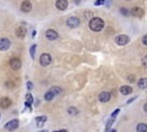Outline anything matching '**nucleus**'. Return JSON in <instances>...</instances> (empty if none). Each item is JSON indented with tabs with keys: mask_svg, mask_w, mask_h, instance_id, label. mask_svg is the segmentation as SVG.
<instances>
[{
	"mask_svg": "<svg viewBox=\"0 0 147 132\" xmlns=\"http://www.w3.org/2000/svg\"><path fill=\"white\" fill-rule=\"evenodd\" d=\"M104 26H105V23L101 18H93L89 21V28L93 32H101Z\"/></svg>",
	"mask_w": 147,
	"mask_h": 132,
	"instance_id": "f257e3e1",
	"label": "nucleus"
},
{
	"mask_svg": "<svg viewBox=\"0 0 147 132\" xmlns=\"http://www.w3.org/2000/svg\"><path fill=\"white\" fill-rule=\"evenodd\" d=\"M115 42L120 46H124L130 42V37L126 34H120L115 37Z\"/></svg>",
	"mask_w": 147,
	"mask_h": 132,
	"instance_id": "f03ea898",
	"label": "nucleus"
},
{
	"mask_svg": "<svg viewBox=\"0 0 147 132\" xmlns=\"http://www.w3.org/2000/svg\"><path fill=\"white\" fill-rule=\"evenodd\" d=\"M51 61H52V58H51V56L47 53H43V54L40 56V58H39V63H40V65L42 67H47L51 64Z\"/></svg>",
	"mask_w": 147,
	"mask_h": 132,
	"instance_id": "7ed1b4c3",
	"label": "nucleus"
},
{
	"mask_svg": "<svg viewBox=\"0 0 147 132\" xmlns=\"http://www.w3.org/2000/svg\"><path fill=\"white\" fill-rule=\"evenodd\" d=\"M19 127V120L17 118H14V120H10L5 124V129L8 131H14Z\"/></svg>",
	"mask_w": 147,
	"mask_h": 132,
	"instance_id": "20e7f679",
	"label": "nucleus"
},
{
	"mask_svg": "<svg viewBox=\"0 0 147 132\" xmlns=\"http://www.w3.org/2000/svg\"><path fill=\"white\" fill-rule=\"evenodd\" d=\"M67 26L71 28H77L81 24V21H79V18L77 17H70L68 20H67Z\"/></svg>",
	"mask_w": 147,
	"mask_h": 132,
	"instance_id": "39448f33",
	"label": "nucleus"
},
{
	"mask_svg": "<svg viewBox=\"0 0 147 132\" xmlns=\"http://www.w3.org/2000/svg\"><path fill=\"white\" fill-rule=\"evenodd\" d=\"M10 67L14 70H18L21 69L22 67V62L19 58H13L10 60Z\"/></svg>",
	"mask_w": 147,
	"mask_h": 132,
	"instance_id": "423d86ee",
	"label": "nucleus"
},
{
	"mask_svg": "<svg viewBox=\"0 0 147 132\" xmlns=\"http://www.w3.org/2000/svg\"><path fill=\"white\" fill-rule=\"evenodd\" d=\"M11 42L8 38H0V50L1 51H6L10 48Z\"/></svg>",
	"mask_w": 147,
	"mask_h": 132,
	"instance_id": "0eeeda50",
	"label": "nucleus"
},
{
	"mask_svg": "<svg viewBox=\"0 0 147 132\" xmlns=\"http://www.w3.org/2000/svg\"><path fill=\"white\" fill-rule=\"evenodd\" d=\"M11 105H12V100L8 97H3V98L0 99V107L2 109H8Z\"/></svg>",
	"mask_w": 147,
	"mask_h": 132,
	"instance_id": "6e6552de",
	"label": "nucleus"
},
{
	"mask_svg": "<svg viewBox=\"0 0 147 132\" xmlns=\"http://www.w3.org/2000/svg\"><path fill=\"white\" fill-rule=\"evenodd\" d=\"M111 99V94L109 92H106V91H103L99 94L98 96V100L100 101L101 103H107L109 102Z\"/></svg>",
	"mask_w": 147,
	"mask_h": 132,
	"instance_id": "1a4fd4ad",
	"label": "nucleus"
},
{
	"mask_svg": "<svg viewBox=\"0 0 147 132\" xmlns=\"http://www.w3.org/2000/svg\"><path fill=\"white\" fill-rule=\"evenodd\" d=\"M32 9V5L30 3V1H28V0H24V1H23V3L21 4V10L24 13L30 12Z\"/></svg>",
	"mask_w": 147,
	"mask_h": 132,
	"instance_id": "9d476101",
	"label": "nucleus"
},
{
	"mask_svg": "<svg viewBox=\"0 0 147 132\" xmlns=\"http://www.w3.org/2000/svg\"><path fill=\"white\" fill-rule=\"evenodd\" d=\"M45 36H46V38H47L48 40L52 41V40H55V39H57L59 35H58L56 30H46Z\"/></svg>",
	"mask_w": 147,
	"mask_h": 132,
	"instance_id": "9b49d317",
	"label": "nucleus"
},
{
	"mask_svg": "<svg viewBox=\"0 0 147 132\" xmlns=\"http://www.w3.org/2000/svg\"><path fill=\"white\" fill-rule=\"evenodd\" d=\"M68 0H57L56 3H55V6H56L57 9L61 11L66 10L67 7H68Z\"/></svg>",
	"mask_w": 147,
	"mask_h": 132,
	"instance_id": "f8f14e48",
	"label": "nucleus"
},
{
	"mask_svg": "<svg viewBox=\"0 0 147 132\" xmlns=\"http://www.w3.org/2000/svg\"><path fill=\"white\" fill-rule=\"evenodd\" d=\"M131 14H132V16L136 18H141L144 15V10L140 7H134L131 9Z\"/></svg>",
	"mask_w": 147,
	"mask_h": 132,
	"instance_id": "ddd939ff",
	"label": "nucleus"
},
{
	"mask_svg": "<svg viewBox=\"0 0 147 132\" xmlns=\"http://www.w3.org/2000/svg\"><path fill=\"white\" fill-rule=\"evenodd\" d=\"M26 34V28L24 26H19L16 30V35L19 38H24Z\"/></svg>",
	"mask_w": 147,
	"mask_h": 132,
	"instance_id": "4468645a",
	"label": "nucleus"
},
{
	"mask_svg": "<svg viewBox=\"0 0 147 132\" xmlns=\"http://www.w3.org/2000/svg\"><path fill=\"white\" fill-rule=\"evenodd\" d=\"M120 92L122 95H128V94L132 93V87L128 86V85H124L120 88Z\"/></svg>",
	"mask_w": 147,
	"mask_h": 132,
	"instance_id": "2eb2a0df",
	"label": "nucleus"
},
{
	"mask_svg": "<svg viewBox=\"0 0 147 132\" xmlns=\"http://www.w3.org/2000/svg\"><path fill=\"white\" fill-rule=\"evenodd\" d=\"M47 120V118L45 116H40L35 118V121H36V126L37 127H41L42 125L45 123V121Z\"/></svg>",
	"mask_w": 147,
	"mask_h": 132,
	"instance_id": "dca6fc26",
	"label": "nucleus"
},
{
	"mask_svg": "<svg viewBox=\"0 0 147 132\" xmlns=\"http://www.w3.org/2000/svg\"><path fill=\"white\" fill-rule=\"evenodd\" d=\"M26 106L28 108H30V110H32V104L33 103V97H32V95L30 93H28L26 95Z\"/></svg>",
	"mask_w": 147,
	"mask_h": 132,
	"instance_id": "f3484780",
	"label": "nucleus"
},
{
	"mask_svg": "<svg viewBox=\"0 0 147 132\" xmlns=\"http://www.w3.org/2000/svg\"><path fill=\"white\" fill-rule=\"evenodd\" d=\"M146 83H147V79L146 77H142L140 78L138 80V82H137V85H138L139 88H141V89H145L146 88Z\"/></svg>",
	"mask_w": 147,
	"mask_h": 132,
	"instance_id": "a211bd4d",
	"label": "nucleus"
},
{
	"mask_svg": "<svg viewBox=\"0 0 147 132\" xmlns=\"http://www.w3.org/2000/svg\"><path fill=\"white\" fill-rule=\"evenodd\" d=\"M137 132H147V124L146 123H139L136 126Z\"/></svg>",
	"mask_w": 147,
	"mask_h": 132,
	"instance_id": "6ab92c4d",
	"label": "nucleus"
},
{
	"mask_svg": "<svg viewBox=\"0 0 147 132\" xmlns=\"http://www.w3.org/2000/svg\"><path fill=\"white\" fill-rule=\"evenodd\" d=\"M67 113H68L70 116H77L79 114V111L77 110V108L75 107H70L68 110H67Z\"/></svg>",
	"mask_w": 147,
	"mask_h": 132,
	"instance_id": "aec40b11",
	"label": "nucleus"
},
{
	"mask_svg": "<svg viewBox=\"0 0 147 132\" xmlns=\"http://www.w3.org/2000/svg\"><path fill=\"white\" fill-rule=\"evenodd\" d=\"M55 97L54 94L52 93L51 91H47L45 94H44V99H45L46 101H51L53 100V98Z\"/></svg>",
	"mask_w": 147,
	"mask_h": 132,
	"instance_id": "412c9836",
	"label": "nucleus"
},
{
	"mask_svg": "<svg viewBox=\"0 0 147 132\" xmlns=\"http://www.w3.org/2000/svg\"><path fill=\"white\" fill-rule=\"evenodd\" d=\"M49 91H51L53 94H54L55 96L58 95V94H60L62 92V89L60 87H58V86H53V87H51V89L49 90Z\"/></svg>",
	"mask_w": 147,
	"mask_h": 132,
	"instance_id": "4be33fe9",
	"label": "nucleus"
},
{
	"mask_svg": "<svg viewBox=\"0 0 147 132\" xmlns=\"http://www.w3.org/2000/svg\"><path fill=\"white\" fill-rule=\"evenodd\" d=\"M114 121H115V118H110V120H108V122L106 123V128H105L106 132H109L111 130V127H112V124Z\"/></svg>",
	"mask_w": 147,
	"mask_h": 132,
	"instance_id": "5701e85b",
	"label": "nucleus"
},
{
	"mask_svg": "<svg viewBox=\"0 0 147 132\" xmlns=\"http://www.w3.org/2000/svg\"><path fill=\"white\" fill-rule=\"evenodd\" d=\"M35 49H36V44H33V45H32V47L30 48V53L32 59H34L35 57Z\"/></svg>",
	"mask_w": 147,
	"mask_h": 132,
	"instance_id": "b1692460",
	"label": "nucleus"
},
{
	"mask_svg": "<svg viewBox=\"0 0 147 132\" xmlns=\"http://www.w3.org/2000/svg\"><path fill=\"white\" fill-rule=\"evenodd\" d=\"M120 111H121V110H120V109L115 110V111L112 113V114H111V118H117V116H118V114H119Z\"/></svg>",
	"mask_w": 147,
	"mask_h": 132,
	"instance_id": "393cba45",
	"label": "nucleus"
},
{
	"mask_svg": "<svg viewBox=\"0 0 147 132\" xmlns=\"http://www.w3.org/2000/svg\"><path fill=\"white\" fill-rule=\"evenodd\" d=\"M26 88H28V91H30V90H32V88H33V84H32V81H28V82H26Z\"/></svg>",
	"mask_w": 147,
	"mask_h": 132,
	"instance_id": "a878e982",
	"label": "nucleus"
},
{
	"mask_svg": "<svg viewBox=\"0 0 147 132\" xmlns=\"http://www.w3.org/2000/svg\"><path fill=\"white\" fill-rule=\"evenodd\" d=\"M105 3V0H96L94 2V5L95 6H100V5H103Z\"/></svg>",
	"mask_w": 147,
	"mask_h": 132,
	"instance_id": "bb28decb",
	"label": "nucleus"
},
{
	"mask_svg": "<svg viewBox=\"0 0 147 132\" xmlns=\"http://www.w3.org/2000/svg\"><path fill=\"white\" fill-rule=\"evenodd\" d=\"M120 11H121V13H122V15H124V16H128V15L130 14V13H128V11L126 10V8H121V10H120Z\"/></svg>",
	"mask_w": 147,
	"mask_h": 132,
	"instance_id": "cd10ccee",
	"label": "nucleus"
},
{
	"mask_svg": "<svg viewBox=\"0 0 147 132\" xmlns=\"http://www.w3.org/2000/svg\"><path fill=\"white\" fill-rule=\"evenodd\" d=\"M142 43H143L145 46L147 45V35H146V34L144 35V36H143V38H142Z\"/></svg>",
	"mask_w": 147,
	"mask_h": 132,
	"instance_id": "c85d7f7f",
	"label": "nucleus"
},
{
	"mask_svg": "<svg viewBox=\"0 0 147 132\" xmlns=\"http://www.w3.org/2000/svg\"><path fill=\"white\" fill-rule=\"evenodd\" d=\"M137 97H133V98H131V99H130V100L128 101V102H126V104H130L131 102H133V101L135 100V99H136Z\"/></svg>",
	"mask_w": 147,
	"mask_h": 132,
	"instance_id": "c756f323",
	"label": "nucleus"
},
{
	"mask_svg": "<svg viewBox=\"0 0 147 132\" xmlns=\"http://www.w3.org/2000/svg\"><path fill=\"white\" fill-rule=\"evenodd\" d=\"M52 132H68V131H67L66 129H61V130H54Z\"/></svg>",
	"mask_w": 147,
	"mask_h": 132,
	"instance_id": "7c9ffc66",
	"label": "nucleus"
},
{
	"mask_svg": "<svg viewBox=\"0 0 147 132\" xmlns=\"http://www.w3.org/2000/svg\"><path fill=\"white\" fill-rule=\"evenodd\" d=\"M146 108H147V104H146V103H145V105L143 106V110H144V112H145V113H146V112H147V109H146Z\"/></svg>",
	"mask_w": 147,
	"mask_h": 132,
	"instance_id": "2f4dec72",
	"label": "nucleus"
},
{
	"mask_svg": "<svg viewBox=\"0 0 147 132\" xmlns=\"http://www.w3.org/2000/svg\"><path fill=\"white\" fill-rule=\"evenodd\" d=\"M143 65L146 66V56H145V58H143Z\"/></svg>",
	"mask_w": 147,
	"mask_h": 132,
	"instance_id": "473e14b6",
	"label": "nucleus"
},
{
	"mask_svg": "<svg viewBox=\"0 0 147 132\" xmlns=\"http://www.w3.org/2000/svg\"><path fill=\"white\" fill-rule=\"evenodd\" d=\"M35 34H36V30H33V32H32V37H34Z\"/></svg>",
	"mask_w": 147,
	"mask_h": 132,
	"instance_id": "72a5a7b5",
	"label": "nucleus"
},
{
	"mask_svg": "<svg viewBox=\"0 0 147 132\" xmlns=\"http://www.w3.org/2000/svg\"><path fill=\"white\" fill-rule=\"evenodd\" d=\"M38 132H49V131L46 130V129H43V130H40V131H38Z\"/></svg>",
	"mask_w": 147,
	"mask_h": 132,
	"instance_id": "f704fd0d",
	"label": "nucleus"
},
{
	"mask_svg": "<svg viewBox=\"0 0 147 132\" xmlns=\"http://www.w3.org/2000/svg\"><path fill=\"white\" fill-rule=\"evenodd\" d=\"M109 132H117V130H116V129H111Z\"/></svg>",
	"mask_w": 147,
	"mask_h": 132,
	"instance_id": "c9c22d12",
	"label": "nucleus"
},
{
	"mask_svg": "<svg viewBox=\"0 0 147 132\" xmlns=\"http://www.w3.org/2000/svg\"><path fill=\"white\" fill-rule=\"evenodd\" d=\"M0 118H1V114H0Z\"/></svg>",
	"mask_w": 147,
	"mask_h": 132,
	"instance_id": "e433bc0d",
	"label": "nucleus"
}]
</instances>
